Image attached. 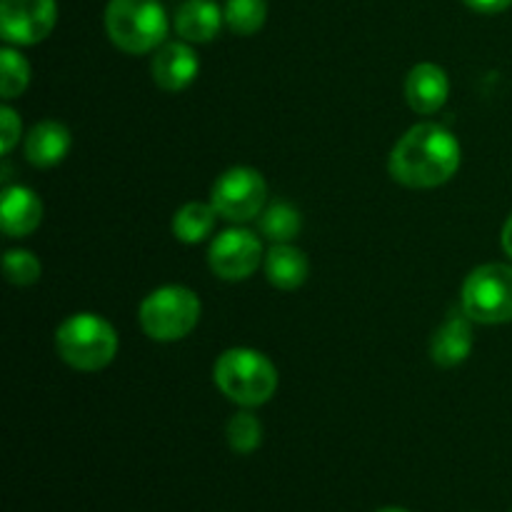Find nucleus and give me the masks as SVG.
I'll return each instance as SVG.
<instances>
[{"instance_id":"obj_1","label":"nucleus","mask_w":512,"mask_h":512,"mask_svg":"<svg viewBox=\"0 0 512 512\" xmlns=\"http://www.w3.org/2000/svg\"><path fill=\"white\" fill-rule=\"evenodd\" d=\"M460 168V143L438 123H420L395 143L390 175L408 188H438Z\"/></svg>"},{"instance_id":"obj_2","label":"nucleus","mask_w":512,"mask_h":512,"mask_svg":"<svg viewBox=\"0 0 512 512\" xmlns=\"http://www.w3.org/2000/svg\"><path fill=\"white\" fill-rule=\"evenodd\" d=\"M220 393L243 408L265 405L278 390V370L263 353L250 348H230L213 370Z\"/></svg>"},{"instance_id":"obj_3","label":"nucleus","mask_w":512,"mask_h":512,"mask_svg":"<svg viewBox=\"0 0 512 512\" xmlns=\"http://www.w3.org/2000/svg\"><path fill=\"white\" fill-rule=\"evenodd\" d=\"M55 350L70 368L98 373L113 363L118 353V335L100 315L78 313L63 320L55 330Z\"/></svg>"},{"instance_id":"obj_4","label":"nucleus","mask_w":512,"mask_h":512,"mask_svg":"<svg viewBox=\"0 0 512 512\" xmlns=\"http://www.w3.org/2000/svg\"><path fill=\"white\" fill-rule=\"evenodd\" d=\"M105 30L120 50L130 55L160 48L168 35V15L160 0H110Z\"/></svg>"},{"instance_id":"obj_5","label":"nucleus","mask_w":512,"mask_h":512,"mask_svg":"<svg viewBox=\"0 0 512 512\" xmlns=\"http://www.w3.org/2000/svg\"><path fill=\"white\" fill-rule=\"evenodd\" d=\"M138 318L148 338L173 343L193 333L200 320V300L190 288L165 285L140 303Z\"/></svg>"},{"instance_id":"obj_6","label":"nucleus","mask_w":512,"mask_h":512,"mask_svg":"<svg viewBox=\"0 0 512 512\" xmlns=\"http://www.w3.org/2000/svg\"><path fill=\"white\" fill-rule=\"evenodd\" d=\"M463 313L483 325L512 323V265L475 268L463 285Z\"/></svg>"},{"instance_id":"obj_7","label":"nucleus","mask_w":512,"mask_h":512,"mask_svg":"<svg viewBox=\"0 0 512 512\" xmlns=\"http://www.w3.org/2000/svg\"><path fill=\"white\" fill-rule=\"evenodd\" d=\"M268 185L265 178L253 168H230L213 185L210 203L220 218L230 223H248L263 213Z\"/></svg>"},{"instance_id":"obj_8","label":"nucleus","mask_w":512,"mask_h":512,"mask_svg":"<svg viewBox=\"0 0 512 512\" xmlns=\"http://www.w3.org/2000/svg\"><path fill=\"white\" fill-rule=\"evenodd\" d=\"M55 20H58L55 0H0V35L5 43H40L53 33Z\"/></svg>"},{"instance_id":"obj_9","label":"nucleus","mask_w":512,"mask_h":512,"mask_svg":"<svg viewBox=\"0 0 512 512\" xmlns=\"http://www.w3.org/2000/svg\"><path fill=\"white\" fill-rule=\"evenodd\" d=\"M263 243L245 228H230L213 240L208 263L213 273L223 280H245L260 268Z\"/></svg>"},{"instance_id":"obj_10","label":"nucleus","mask_w":512,"mask_h":512,"mask_svg":"<svg viewBox=\"0 0 512 512\" xmlns=\"http://www.w3.org/2000/svg\"><path fill=\"white\" fill-rule=\"evenodd\" d=\"M450 95L448 75L440 65L435 63H420L415 65L405 80V98H408L410 108L420 115L438 113L445 105Z\"/></svg>"},{"instance_id":"obj_11","label":"nucleus","mask_w":512,"mask_h":512,"mask_svg":"<svg viewBox=\"0 0 512 512\" xmlns=\"http://www.w3.org/2000/svg\"><path fill=\"white\" fill-rule=\"evenodd\" d=\"M198 55L190 45L185 43H165L158 48L153 58V80L163 90L178 93V90L188 88L198 75Z\"/></svg>"},{"instance_id":"obj_12","label":"nucleus","mask_w":512,"mask_h":512,"mask_svg":"<svg viewBox=\"0 0 512 512\" xmlns=\"http://www.w3.org/2000/svg\"><path fill=\"white\" fill-rule=\"evenodd\" d=\"M43 220V203L38 195L28 188H5L3 203H0V225L8 238H23L30 235Z\"/></svg>"},{"instance_id":"obj_13","label":"nucleus","mask_w":512,"mask_h":512,"mask_svg":"<svg viewBox=\"0 0 512 512\" xmlns=\"http://www.w3.org/2000/svg\"><path fill=\"white\" fill-rule=\"evenodd\" d=\"M223 20L225 13L215 0H183L175 10V30L188 43H210Z\"/></svg>"},{"instance_id":"obj_14","label":"nucleus","mask_w":512,"mask_h":512,"mask_svg":"<svg viewBox=\"0 0 512 512\" xmlns=\"http://www.w3.org/2000/svg\"><path fill=\"white\" fill-rule=\"evenodd\" d=\"M473 350V325H470L468 315H453L445 320L433 335L430 343V355L433 363L440 368H455V365L465 363Z\"/></svg>"},{"instance_id":"obj_15","label":"nucleus","mask_w":512,"mask_h":512,"mask_svg":"<svg viewBox=\"0 0 512 512\" xmlns=\"http://www.w3.org/2000/svg\"><path fill=\"white\" fill-rule=\"evenodd\" d=\"M70 150V133L63 123L55 120H43L35 125L25 138V158L35 168H53L68 155Z\"/></svg>"},{"instance_id":"obj_16","label":"nucleus","mask_w":512,"mask_h":512,"mask_svg":"<svg viewBox=\"0 0 512 512\" xmlns=\"http://www.w3.org/2000/svg\"><path fill=\"white\" fill-rule=\"evenodd\" d=\"M310 265L303 250L293 248L288 243L273 245L268 255H265V275L270 283L280 290H295L308 280Z\"/></svg>"},{"instance_id":"obj_17","label":"nucleus","mask_w":512,"mask_h":512,"mask_svg":"<svg viewBox=\"0 0 512 512\" xmlns=\"http://www.w3.org/2000/svg\"><path fill=\"white\" fill-rule=\"evenodd\" d=\"M215 220H218V210L213 208V203H188L175 213L173 233L180 243H203L213 233Z\"/></svg>"},{"instance_id":"obj_18","label":"nucleus","mask_w":512,"mask_h":512,"mask_svg":"<svg viewBox=\"0 0 512 512\" xmlns=\"http://www.w3.org/2000/svg\"><path fill=\"white\" fill-rule=\"evenodd\" d=\"M300 228H303V220L290 203H273L260 215V233L273 240L275 245L298 238Z\"/></svg>"},{"instance_id":"obj_19","label":"nucleus","mask_w":512,"mask_h":512,"mask_svg":"<svg viewBox=\"0 0 512 512\" xmlns=\"http://www.w3.org/2000/svg\"><path fill=\"white\" fill-rule=\"evenodd\" d=\"M225 23L235 35L258 33L268 18V0H225Z\"/></svg>"},{"instance_id":"obj_20","label":"nucleus","mask_w":512,"mask_h":512,"mask_svg":"<svg viewBox=\"0 0 512 512\" xmlns=\"http://www.w3.org/2000/svg\"><path fill=\"white\" fill-rule=\"evenodd\" d=\"M225 435H228V443L235 453L250 455L263 443V425H260V420L250 410H243V413H235L228 420Z\"/></svg>"},{"instance_id":"obj_21","label":"nucleus","mask_w":512,"mask_h":512,"mask_svg":"<svg viewBox=\"0 0 512 512\" xmlns=\"http://www.w3.org/2000/svg\"><path fill=\"white\" fill-rule=\"evenodd\" d=\"M0 65H3V75H0V93L3 100H13L25 93L30 83V65L18 50L5 48L0 53Z\"/></svg>"},{"instance_id":"obj_22","label":"nucleus","mask_w":512,"mask_h":512,"mask_svg":"<svg viewBox=\"0 0 512 512\" xmlns=\"http://www.w3.org/2000/svg\"><path fill=\"white\" fill-rule=\"evenodd\" d=\"M5 278L13 285H33L40 280V260L30 250H8L3 258Z\"/></svg>"},{"instance_id":"obj_23","label":"nucleus","mask_w":512,"mask_h":512,"mask_svg":"<svg viewBox=\"0 0 512 512\" xmlns=\"http://www.w3.org/2000/svg\"><path fill=\"white\" fill-rule=\"evenodd\" d=\"M20 130H23V125H20L18 113H15L13 108H8V105H3V108H0V150H3L5 155H8L10 150L15 148V143L20 140Z\"/></svg>"},{"instance_id":"obj_24","label":"nucleus","mask_w":512,"mask_h":512,"mask_svg":"<svg viewBox=\"0 0 512 512\" xmlns=\"http://www.w3.org/2000/svg\"><path fill=\"white\" fill-rule=\"evenodd\" d=\"M470 10L475 13H483V15H495V13H503L512 5V0H463Z\"/></svg>"},{"instance_id":"obj_25","label":"nucleus","mask_w":512,"mask_h":512,"mask_svg":"<svg viewBox=\"0 0 512 512\" xmlns=\"http://www.w3.org/2000/svg\"><path fill=\"white\" fill-rule=\"evenodd\" d=\"M503 250L512 258V215H510L508 223H505V228H503Z\"/></svg>"},{"instance_id":"obj_26","label":"nucleus","mask_w":512,"mask_h":512,"mask_svg":"<svg viewBox=\"0 0 512 512\" xmlns=\"http://www.w3.org/2000/svg\"><path fill=\"white\" fill-rule=\"evenodd\" d=\"M378 512H408V510H403V508H383V510H378Z\"/></svg>"}]
</instances>
